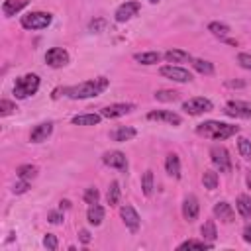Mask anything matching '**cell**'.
Masks as SVG:
<instances>
[{
	"instance_id": "6",
	"label": "cell",
	"mask_w": 251,
	"mask_h": 251,
	"mask_svg": "<svg viewBox=\"0 0 251 251\" xmlns=\"http://www.w3.org/2000/svg\"><path fill=\"white\" fill-rule=\"evenodd\" d=\"M212 108H214V104H212L208 98H204V96L188 98V100L182 104V110H184L186 114H190V116H200V114H204V112H212Z\"/></svg>"
},
{
	"instance_id": "43",
	"label": "cell",
	"mask_w": 251,
	"mask_h": 251,
	"mask_svg": "<svg viewBox=\"0 0 251 251\" xmlns=\"http://www.w3.org/2000/svg\"><path fill=\"white\" fill-rule=\"evenodd\" d=\"M226 86H229V88H243L245 82L243 80H226Z\"/></svg>"
},
{
	"instance_id": "38",
	"label": "cell",
	"mask_w": 251,
	"mask_h": 251,
	"mask_svg": "<svg viewBox=\"0 0 251 251\" xmlns=\"http://www.w3.org/2000/svg\"><path fill=\"white\" fill-rule=\"evenodd\" d=\"M43 245H45L47 249H51V251H55V249L59 247V243H57V237H55L53 233H47V235L43 237Z\"/></svg>"
},
{
	"instance_id": "21",
	"label": "cell",
	"mask_w": 251,
	"mask_h": 251,
	"mask_svg": "<svg viewBox=\"0 0 251 251\" xmlns=\"http://www.w3.org/2000/svg\"><path fill=\"white\" fill-rule=\"evenodd\" d=\"M165 59L173 65V63H190L192 61V57H190V53H186V51H182V49H169L167 53H165Z\"/></svg>"
},
{
	"instance_id": "37",
	"label": "cell",
	"mask_w": 251,
	"mask_h": 251,
	"mask_svg": "<svg viewBox=\"0 0 251 251\" xmlns=\"http://www.w3.org/2000/svg\"><path fill=\"white\" fill-rule=\"evenodd\" d=\"M14 110H18V108H16V104L12 100H0V116H8Z\"/></svg>"
},
{
	"instance_id": "4",
	"label": "cell",
	"mask_w": 251,
	"mask_h": 251,
	"mask_svg": "<svg viewBox=\"0 0 251 251\" xmlns=\"http://www.w3.org/2000/svg\"><path fill=\"white\" fill-rule=\"evenodd\" d=\"M53 16L49 12H29L22 16V27L25 29H45L51 24Z\"/></svg>"
},
{
	"instance_id": "35",
	"label": "cell",
	"mask_w": 251,
	"mask_h": 251,
	"mask_svg": "<svg viewBox=\"0 0 251 251\" xmlns=\"http://www.w3.org/2000/svg\"><path fill=\"white\" fill-rule=\"evenodd\" d=\"M237 149H239V155H241L245 161L251 159V141H249L247 137H239V141H237Z\"/></svg>"
},
{
	"instance_id": "12",
	"label": "cell",
	"mask_w": 251,
	"mask_h": 251,
	"mask_svg": "<svg viewBox=\"0 0 251 251\" xmlns=\"http://www.w3.org/2000/svg\"><path fill=\"white\" fill-rule=\"evenodd\" d=\"M120 216H122V220H124V224H126V227L129 229V231H137L139 229V214L133 210V206H129V204H124L122 208H120Z\"/></svg>"
},
{
	"instance_id": "27",
	"label": "cell",
	"mask_w": 251,
	"mask_h": 251,
	"mask_svg": "<svg viewBox=\"0 0 251 251\" xmlns=\"http://www.w3.org/2000/svg\"><path fill=\"white\" fill-rule=\"evenodd\" d=\"M16 175L18 178H24V180H31L37 176V167L35 165H20L16 169Z\"/></svg>"
},
{
	"instance_id": "22",
	"label": "cell",
	"mask_w": 251,
	"mask_h": 251,
	"mask_svg": "<svg viewBox=\"0 0 251 251\" xmlns=\"http://www.w3.org/2000/svg\"><path fill=\"white\" fill-rule=\"evenodd\" d=\"M86 218H88V224L92 226H100L102 220H104V208L96 202V204H90L88 206V212H86Z\"/></svg>"
},
{
	"instance_id": "7",
	"label": "cell",
	"mask_w": 251,
	"mask_h": 251,
	"mask_svg": "<svg viewBox=\"0 0 251 251\" xmlns=\"http://www.w3.org/2000/svg\"><path fill=\"white\" fill-rule=\"evenodd\" d=\"M161 76L169 78V80H175V82H190L192 80V75L188 69L184 67H176V65H165L159 69Z\"/></svg>"
},
{
	"instance_id": "18",
	"label": "cell",
	"mask_w": 251,
	"mask_h": 251,
	"mask_svg": "<svg viewBox=\"0 0 251 251\" xmlns=\"http://www.w3.org/2000/svg\"><path fill=\"white\" fill-rule=\"evenodd\" d=\"M135 135H137V131H135L133 127H129V126H120V127H116V129L110 133V137H112L114 141H118V143L129 141V139L135 137Z\"/></svg>"
},
{
	"instance_id": "29",
	"label": "cell",
	"mask_w": 251,
	"mask_h": 251,
	"mask_svg": "<svg viewBox=\"0 0 251 251\" xmlns=\"http://www.w3.org/2000/svg\"><path fill=\"white\" fill-rule=\"evenodd\" d=\"M208 29H210L216 37H220V39H226L227 33H229V25H227V24H222V22H212V24H208Z\"/></svg>"
},
{
	"instance_id": "1",
	"label": "cell",
	"mask_w": 251,
	"mask_h": 251,
	"mask_svg": "<svg viewBox=\"0 0 251 251\" xmlns=\"http://www.w3.org/2000/svg\"><path fill=\"white\" fill-rule=\"evenodd\" d=\"M108 84H110V80L106 76H98V78L84 80V82H78V84H73V86H65L57 92H61V94H65L67 98H73V100H82V98H92V96L102 94L108 88Z\"/></svg>"
},
{
	"instance_id": "8",
	"label": "cell",
	"mask_w": 251,
	"mask_h": 251,
	"mask_svg": "<svg viewBox=\"0 0 251 251\" xmlns=\"http://www.w3.org/2000/svg\"><path fill=\"white\" fill-rule=\"evenodd\" d=\"M224 112L231 118H241V120H251V102L243 100H229L224 108Z\"/></svg>"
},
{
	"instance_id": "15",
	"label": "cell",
	"mask_w": 251,
	"mask_h": 251,
	"mask_svg": "<svg viewBox=\"0 0 251 251\" xmlns=\"http://www.w3.org/2000/svg\"><path fill=\"white\" fill-rule=\"evenodd\" d=\"M214 216L220 220V222H224V224H231L233 222V218H235V212H233V208H231V204H227V202H216L214 204Z\"/></svg>"
},
{
	"instance_id": "5",
	"label": "cell",
	"mask_w": 251,
	"mask_h": 251,
	"mask_svg": "<svg viewBox=\"0 0 251 251\" xmlns=\"http://www.w3.org/2000/svg\"><path fill=\"white\" fill-rule=\"evenodd\" d=\"M210 157H212L214 167L220 173H229L231 171V157H229V151L224 145H214L210 149Z\"/></svg>"
},
{
	"instance_id": "9",
	"label": "cell",
	"mask_w": 251,
	"mask_h": 251,
	"mask_svg": "<svg viewBox=\"0 0 251 251\" xmlns=\"http://www.w3.org/2000/svg\"><path fill=\"white\" fill-rule=\"evenodd\" d=\"M45 63L53 69H59V67H65L69 63V53L67 49L63 47H51L47 53H45Z\"/></svg>"
},
{
	"instance_id": "36",
	"label": "cell",
	"mask_w": 251,
	"mask_h": 251,
	"mask_svg": "<svg viewBox=\"0 0 251 251\" xmlns=\"http://www.w3.org/2000/svg\"><path fill=\"white\" fill-rule=\"evenodd\" d=\"M98 198H100L98 188H94V186L86 188V192H84V202H86V204H96V202H98Z\"/></svg>"
},
{
	"instance_id": "28",
	"label": "cell",
	"mask_w": 251,
	"mask_h": 251,
	"mask_svg": "<svg viewBox=\"0 0 251 251\" xmlns=\"http://www.w3.org/2000/svg\"><path fill=\"white\" fill-rule=\"evenodd\" d=\"M106 200H108L110 206H118V204H120V184H118L116 180L110 182L108 192H106Z\"/></svg>"
},
{
	"instance_id": "17",
	"label": "cell",
	"mask_w": 251,
	"mask_h": 251,
	"mask_svg": "<svg viewBox=\"0 0 251 251\" xmlns=\"http://www.w3.org/2000/svg\"><path fill=\"white\" fill-rule=\"evenodd\" d=\"M51 131H53V124H51V122H43V124H39V126H35V127L31 129L29 141H31V143H41V141H45V139L51 135Z\"/></svg>"
},
{
	"instance_id": "11",
	"label": "cell",
	"mask_w": 251,
	"mask_h": 251,
	"mask_svg": "<svg viewBox=\"0 0 251 251\" xmlns=\"http://www.w3.org/2000/svg\"><path fill=\"white\" fill-rule=\"evenodd\" d=\"M102 161H104V165H108L112 169H118V171H124V173L127 171V159L122 151H106L102 155Z\"/></svg>"
},
{
	"instance_id": "14",
	"label": "cell",
	"mask_w": 251,
	"mask_h": 251,
	"mask_svg": "<svg viewBox=\"0 0 251 251\" xmlns=\"http://www.w3.org/2000/svg\"><path fill=\"white\" fill-rule=\"evenodd\" d=\"M147 120H157V122H167V124H171V126H180V116L178 114H175V112H171V110H153V112H149L147 114Z\"/></svg>"
},
{
	"instance_id": "24",
	"label": "cell",
	"mask_w": 251,
	"mask_h": 251,
	"mask_svg": "<svg viewBox=\"0 0 251 251\" xmlns=\"http://www.w3.org/2000/svg\"><path fill=\"white\" fill-rule=\"evenodd\" d=\"M133 59L141 65H155L161 61V53L159 51H143V53H135Z\"/></svg>"
},
{
	"instance_id": "13",
	"label": "cell",
	"mask_w": 251,
	"mask_h": 251,
	"mask_svg": "<svg viewBox=\"0 0 251 251\" xmlns=\"http://www.w3.org/2000/svg\"><path fill=\"white\" fill-rule=\"evenodd\" d=\"M141 10V4L139 2H135V0H131V2H126V4H122V6H118V10H116V22H127V20H131L133 16H137V12Z\"/></svg>"
},
{
	"instance_id": "44",
	"label": "cell",
	"mask_w": 251,
	"mask_h": 251,
	"mask_svg": "<svg viewBox=\"0 0 251 251\" xmlns=\"http://www.w3.org/2000/svg\"><path fill=\"white\" fill-rule=\"evenodd\" d=\"M78 239H80L82 243H90V231L80 229V231H78Z\"/></svg>"
},
{
	"instance_id": "46",
	"label": "cell",
	"mask_w": 251,
	"mask_h": 251,
	"mask_svg": "<svg viewBox=\"0 0 251 251\" xmlns=\"http://www.w3.org/2000/svg\"><path fill=\"white\" fill-rule=\"evenodd\" d=\"M59 208H61V210H67V208H71V202H69V200H61V202H59Z\"/></svg>"
},
{
	"instance_id": "20",
	"label": "cell",
	"mask_w": 251,
	"mask_h": 251,
	"mask_svg": "<svg viewBox=\"0 0 251 251\" xmlns=\"http://www.w3.org/2000/svg\"><path fill=\"white\" fill-rule=\"evenodd\" d=\"M165 171L171 176H175V178L180 176V159H178V155H175V153H169L167 155V159H165Z\"/></svg>"
},
{
	"instance_id": "30",
	"label": "cell",
	"mask_w": 251,
	"mask_h": 251,
	"mask_svg": "<svg viewBox=\"0 0 251 251\" xmlns=\"http://www.w3.org/2000/svg\"><path fill=\"white\" fill-rule=\"evenodd\" d=\"M190 65H192L198 73H202V75H212V73H214V65H212L210 61H206V59H192Z\"/></svg>"
},
{
	"instance_id": "33",
	"label": "cell",
	"mask_w": 251,
	"mask_h": 251,
	"mask_svg": "<svg viewBox=\"0 0 251 251\" xmlns=\"http://www.w3.org/2000/svg\"><path fill=\"white\" fill-rule=\"evenodd\" d=\"M202 184H204V188L214 190V188L218 186V173H214V171H204V175H202Z\"/></svg>"
},
{
	"instance_id": "40",
	"label": "cell",
	"mask_w": 251,
	"mask_h": 251,
	"mask_svg": "<svg viewBox=\"0 0 251 251\" xmlns=\"http://www.w3.org/2000/svg\"><path fill=\"white\" fill-rule=\"evenodd\" d=\"M237 63H239L243 69H249V71H251V55H249V53H239V55H237Z\"/></svg>"
},
{
	"instance_id": "34",
	"label": "cell",
	"mask_w": 251,
	"mask_h": 251,
	"mask_svg": "<svg viewBox=\"0 0 251 251\" xmlns=\"http://www.w3.org/2000/svg\"><path fill=\"white\" fill-rule=\"evenodd\" d=\"M178 249H212V243H208V241L188 239V241H182V243L178 245Z\"/></svg>"
},
{
	"instance_id": "2",
	"label": "cell",
	"mask_w": 251,
	"mask_h": 251,
	"mask_svg": "<svg viewBox=\"0 0 251 251\" xmlns=\"http://www.w3.org/2000/svg\"><path fill=\"white\" fill-rule=\"evenodd\" d=\"M237 131H239V126H231V124H224V122H216V120L198 124V127H196L198 135H204V137H210L216 141H224V139L235 135Z\"/></svg>"
},
{
	"instance_id": "42",
	"label": "cell",
	"mask_w": 251,
	"mask_h": 251,
	"mask_svg": "<svg viewBox=\"0 0 251 251\" xmlns=\"http://www.w3.org/2000/svg\"><path fill=\"white\" fill-rule=\"evenodd\" d=\"M49 222L51 224H61V220H63V214L61 212H49Z\"/></svg>"
},
{
	"instance_id": "45",
	"label": "cell",
	"mask_w": 251,
	"mask_h": 251,
	"mask_svg": "<svg viewBox=\"0 0 251 251\" xmlns=\"http://www.w3.org/2000/svg\"><path fill=\"white\" fill-rule=\"evenodd\" d=\"M243 239H245L247 243H251V224H249V226L243 229Z\"/></svg>"
},
{
	"instance_id": "16",
	"label": "cell",
	"mask_w": 251,
	"mask_h": 251,
	"mask_svg": "<svg viewBox=\"0 0 251 251\" xmlns=\"http://www.w3.org/2000/svg\"><path fill=\"white\" fill-rule=\"evenodd\" d=\"M198 212H200V206H198V200H196V196H186L184 200H182V216H184V220H188V222H194L196 218H198Z\"/></svg>"
},
{
	"instance_id": "41",
	"label": "cell",
	"mask_w": 251,
	"mask_h": 251,
	"mask_svg": "<svg viewBox=\"0 0 251 251\" xmlns=\"http://www.w3.org/2000/svg\"><path fill=\"white\" fill-rule=\"evenodd\" d=\"M104 25H106V20H102V18H96V20H92V22H90L88 29H90V31H96V33H98V31H100V29H102Z\"/></svg>"
},
{
	"instance_id": "23",
	"label": "cell",
	"mask_w": 251,
	"mask_h": 251,
	"mask_svg": "<svg viewBox=\"0 0 251 251\" xmlns=\"http://www.w3.org/2000/svg\"><path fill=\"white\" fill-rule=\"evenodd\" d=\"M102 120V114H78L73 118L75 126H98Z\"/></svg>"
},
{
	"instance_id": "19",
	"label": "cell",
	"mask_w": 251,
	"mask_h": 251,
	"mask_svg": "<svg viewBox=\"0 0 251 251\" xmlns=\"http://www.w3.org/2000/svg\"><path fill=\"white\" fill-rule=\"evenodd\" d=\"M27 2H29V0H4V4H2V12H4L6 18H12V16H16L22 8H25Z\"/></svg>"
},
{
	"instance_id": "39",
	"label": "cell",
	"mask_w": 251,
	"mask_h": 251,
	"mask_svg": "<svg viewBox=\"0 0 251 251\" xmlns=\"http://www.w3.org/2000/svg\"><path fill=\"white\" fill-rule=\"evenodd\" d=\"M27 188H29V180L20 178V182H16L12 190H14V194H24V192H27Z\"/></svg>"
},
{
	"instance_id": "47",
	"label": "cell",
	"mask_w": 251,
	"mask_h": 251,
	"mask_svg": "<svg viewBox=\"0 0 251 251\" xmlns=\"http://www.w3.org/2000/svg\"><path fill=\"white\" fill-rule=\"evenodd\" d=\"M245 180H247V186L251 188V171H247V178Z\"/></svg>"
},
{
	"instance_id": "3",
	"label": "cell",
	"mask_w": 251,
	"mask_h": 251,
	"mask_svg": "<svg viewBox=\"0 0 251 251\" xmlns=\"http://www.w3.org/2000/svg\"><path fill=\"white\" fill-rule=\"evenodd\" d=\"M37 90H39V76L33 75V73L22 75V76H18L16 82H14V96L20 98V100L33 96Z\"/></svg>"
},
{
	"instance_id": "48",
	"label": "cell",
	"mask_w": 251,
	"mask_h": 251,
	"mask_svg": "<svg viewBox=\"0 0 251 251\" xmlns=\"http://www.w3.org/2000/svg\"><path fill=\"white\" fill-rule=\"evenodd\" d=\"M149 2H151V4H155V2H157V0H149Z\"/></svg>"
},
{
	"instance_id": "25",
	"label": "cell",
	"mask_w": 251,
	"mask_h": 251,
	"mask_svg": "<svg viewBox=\"0 0 251 251\" xmlns=\"http://www.w3.org/2000/svg\"><path fill=\"white\" fill-rule=\"evenodd\" d=\"M235 208L243 218H251V198L247 194H239L235 200Z\"/></svg>"
},
{
	"instance_id": "26",
	"label": "cell",
	"mask_w": 251,
	"mask_h": 251,
	"mask_svg": "<svg viewBox=\"0 0 251 251\" xmlns=\"http://www.w3.org/2000/svg\"><path fill=\"white\" fill-rule=\"evenodd\" d=\"M200 233H202L204 241H208V243H214V241H216V237H218V231H216V224H214L212 220L204 222V226H202Z\"/></svg>"
},
{
	"instance_id": "31",
	"label": "cell",
	"mask_w": 251,
	"mask_h": 251,
	"mask_svg": "<svg viewBox=\"0 0 251 251\" xmlns=\"http://www.w3.org/2000/svg\"><path fill=\"white\" fill-rule=\"evenodd\" d=\"M153 171H145L143 176H141V190L145 196H151L153 194Z\"/></svg>"
},
{
	"instance_id": "10",
	"label": "cell",
	"mask_w": 251,
	"mask_h": 251,
	"mask_svg": "<svg viewBox=\"0 0 251 251\" xmlns=\"http://www.w3.org/2000/svg\"><path fill=\"white\" fill-rule=\"evenodd\" d=\"M135 108V104H131V102H116V104H110V106H106V108H102V116L104 118H120V116H126V114H129L131 110Z\"/></svg>"
},
{
	"instance_id": "32",
	"label": "cell",
	"mask_w": 251,
	"mask_h": 251,
	"mask_svg": "<svg viewBox=\"0 0 251 251\" xmlns=\"http://www.w3.org/2000/svg\"><path fill=\"white\" fill-rule=\"evenodd\" d=\"M155 100H159V102H175V100H178V92L176 90L163 88V90H157L155 92Z\"/></svg>"
}]
</instances>
